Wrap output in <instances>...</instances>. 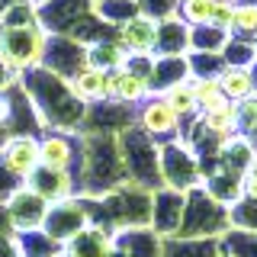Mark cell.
<instances>
[{
	"label": "cell",
	"mask_w": 257,
	"mask_h": 257,
	"mask_svg": "<svg viewBox=\"0 0 257 257\" xmlns=\"http://www.w3.org/2000/svg\"><path fill=\"white\" fill-rule=\"evenodd\" d=\"M26 84H23V90H26L32 109H36L39 122L42 128H68V132H80V125H84V116H87V106L77 100L74 93H71L68 80L52 74V71H45L42 64L39 68L26 71Z\"/></svg>",
	"instance_id": "cell-1"
},
{
	"label": "cell",
	"mask_w": 257,
	"mask_h": 257,
	"mask_svg": "<svg viewBox=\"0 0 257 257\" xmlns=\"http://www.w3.org/2000/svg\"><path fill=\"white\" fill-rule=\"evenodd\" d=\"M122 183H128V174L122 155H119V139L116 135L84 132V161H80V174H77V196L96 199L122 187Z\"/></svg>",
	"instance_id": "cell-2"
},
{
	"label": "cell",
	"mask_w": 257,
	"mask_h": 257,
	"mask_svg": "<svg viewBox=\"0 0 257 257\" xmlns=\"http://www.w3.org/2000/svg\"><path fill=\"white\" fill-rule=\"evenodd\" d=\"M116 139H119V155H122L128 183H139L151 193L164 187V180H161V145L151 135H145L139 125L119 132Z\"/></svg>",
	"instance_id": "cell-3"
},
{
	"label": "cell",
	"mask_w": 257,
	"mask_h": 257,
	"mask_svg": "<svg viewBox=\"0 0 257 257\" xmlns=\"http://www.w3.org/2000/svg\"><path fill=\"white\" fill-rule=\"evenodd\" d=\"M45 39L48 32L39 23H0V61L13 74H26L42 61Z\"/></svg>",
	"instance_id": "cell-4"
},
{
	"label": "cell",
	"mask_w": 257,
	"mask_h": 257,
	"mask_svg": "<svg viewBox=\"0 0 257 257\" xmlns=\"http://www.w3.org/2000/svg\"><path fill=\"white\" fill-rule=\"evenodd\" d=\"M228 228V206L212 199L203 187L187 190V206H183V222L177 238H222Z\"/></svg>",
	"instance_id": "cell-5"
},
{
	"label": "cell",
	"mask_w": 257,
	"mask_h": 257,
	"mask_svg": "<svg viewBox=\"0 0 257 257\" xmlns=\"http://www.w3.org/2000/svg\"><path fill=\"white\" fill-rule=\"evenodd\" d=\"M80 161H84V132H68V128H48L39 135V164L48 171L71 174L77 183Z\"/></svg>",
	"instance_id": "cell-6"
},
{
	"label": "cell",
	"mask_w": 257,
	"mask_h": 257,
	"mask_svg": "<svg viewBox=\"0 0 257 257\" xmlns=\"http://www.w3.org/2000/svg\"><path fill=\"white\" fill-rule=\"evenodd\" d=\"M161 180L164 187L187 193L193 187H203V167H199V158L193 155V148L187 142L174 139L167 145H161Z\"/></svg>",
	"instance_id": "cell-7"
},
{
	"label": "cell",
	"mask_w": 257,
	"mask_h": 257,
	"mask_svg": "<svg viewBox=\"0 0 257 257\" xmlns=\"http://www.w3.org/2000/svg\"><path fill=\"white\" fill-rule=\"evenodd\" d=\"M151 58L128 55L122 68L109 71V100L122 103V106H139V103L148 100L151 96Z\"/></svg>",
	"instance_id": "cell-8"
},
{
	"label": "cell",
	"mask_w": 257,
	"mask_h": 257,
	"mask_svg": "<svg viewBox=\"0 0 257 257\" xmlns=\"http://www.w3.org/2000/svg\"><path fill=\"white\" fill-rule=\"evenodd\" d=\"M87 16H93V0H45L36 10L39 26L48 36H74Z\"/></svg>",
	"instance_id": "cell-9"
},
{
	"label": "cell",
	"mask_w": 257,
	"mask_h": 257,
	"mask_svg": "<svg viewBox=\"0 0 257 257\" xmlns=\"http://www.w3.org/2000/svg\"><path fill=\"white\" fill-rule=\"evenodd\" d=\"M135 125H139L145 135H151L158 145H167V142H174V139L183 135L180 116H177V112L167 106L158 93H151L145 103L135 106Z\"/></svg>",
	"instance_id": "cell-10"
},
{
	"label": "cell",
	"mask_w": 257,
	"mask_h": 257,
	"mask_svg": "<svg viewBox=\"0 0 257 257\" xmlns=\"http://www.w3.org/2000/svg\"><path fill=\"white\" fill-rule=\"evenodd\" d=\"M87 225H90V212H87L84 196H71V199H61V203H52V206H48V215H45V222H42V231L64 247L80 228H87Z\"/></svg>",
	"instance_id": "cell-11"
},
{
	"label": "cell",
	"mask_w": 257,
	"mask_h": 257,
	"mask_svg": "<svg viewBox=\"0 0 257 257\" xmlns=\"http://www.w3.org/2000/svg\"><path fill=\"white\" fill-rule=\"evenodd\" d=\"M39 64H42L45 71H52V74L71 80L80 68L90 64V61H87V45L77 42V39H71V36H48L42 61H39Z\"/></svg>",
	"instance_id": "cell-12"
},
{
	"label": "cell",
	"mask_w": 257,
	"mask_h": 257,
	"mask_svg": "<svg viewBox=\"0 0 257 257\" xmlns=\"http://www.w3.org/2000/svg\"><path fill=\"white\" fill-rule=\"evenodd\" d=\"M48 199H42L36 190H29L26 183H23L16 193H10L7 196V215H10V225H13V231L16 235H23V231H39L42 228V222H45V215H48Z\"/></svg>",
	"instance_id": "cell-13"
},
{
	"label": "cell",
	"mask_w": 257,
	"mask_h": 257,
	"mask_svg": "<svg viewBox=\"0 0 257 257\" xmlns=\"http://www.w3.org/2000/svg\"><path fill=\"white\" fill-rule=\"evenodd\" d=\"M135 125V106H122L116 100H103L87 106L84 125L80 132H90V135H119L125 128Z\"/></svg>",
	"instance_id": "cell-14"
},
{
	"label": "cell",
	"mask_w": 257,
	"mask_h": 257,
	"mask_svg": "<svg viewBox=\"0 0 257 257\" xmlns=\"http://www.w3.org/2000/svg\"><path fill=\"white\" fill-rule=\"evenodd\" d=\"M183 206H187V193L161 187L151 196V231H158L161 238H177L183 222Z\"/></svg>",
	"instance_id": "cell-15"
},
{
	"label": "cell",
	"mask_w": 257,
	"mask_h": 257,
	"mask_svg": "<svg viewBox=\"0 0 257 257\" xmlns=\"http://www.w3.org/2000/svg\"><path fill=\"white\" fill-rule=\"evenodd\" d=\"M0 164L16 180L26 183L39 171V135H10L7 145L0 148Z\"/></svg>",
	"instance_id": "cell-16"
},
{
	"label": "cell",
	"mask_w": 257,
	"mask_h": 257,
	"mask_svg": "<svg viewBox=\"0 0 257 257\" xmlns=\"http://www.w3.org/2000/svg\"><path fill=\"white\" fill-rule=\"evenodd\" d=\"M116 36H119V45H122L125 55H145V58H151L155 45H158V23L151 16L139 13L135 20L122 23Z\"/></svg>",
	"instance_id": "cell-17"
},
{
	"label": "cell",
	"mask_w": 257,
	"mask_h": 257,
	"mask_svg": "<svg viewBox=\"0 0 257 257\" xmlns=\"http://www.w3.org/2000/svg\"><path fill=\"white\" fill-rule=\"evenodd\" d=\"M112 247L122 257H161L164 238L158 231H151V225H145V228H122V231H112Z\"/></svg>",
	"instance_id": "cell-18"
},
{
	"label": "cell",
	"mask_w": 257,
	"mask_h": 257,
	"mask_svg": "<svg viewBox=\"0 0 257 257\" xmlns=\"http://www.w3.org/2000/svg\"><path fill=\"white\" fill-rule=\"evenodd\" d=\"M109 254H112V231L93 222L87 228H80L61 247V257H109Z\"/></svg>",
	"instance_id": "cell-19"
},
{
	"label": "cell",
	"mask_w": 257,
	"mask_h": 257,
	"mask_svg": "<svg viewBox=\"0 0 257 257\" xmlns=\"http://www.w3.org/2000/svg\"><path fill=\"white\" fill-rule=\"evenodd\" d=\"M68 87L84 106L103 103V100H109V71L96 68V64H87V68H80L77 74L68 80Z\"/></svg>",
	"instance_id": "cell-20"
},
{
	"label": "cell",
	"mask_w": 257,
	"mask_h": 257,
	"mask_svg": "<svg viewBox=\"0 0 257 257\" xmlns=\"http://www.w3.org/2000/svg\"><path fill=\"white\" fill-rule=\"evenodd\" d=\"M196 122L203 125L209 135H215L219 142H228V139H235V135H241L238 103H231V100H219L215 106L203 109V112L196 116Z\"/></svg>",
	"instance_id": "cell-21"
},
{
	"label": "cell",
	"mask_w": 257,
	"mask_h": 257,
	"mask_svg": "<svg viewBox=\"0 0 257 257\" xmlns=\"http://www.w3.org/2000/svg\"><path fill=\"white\" fill-rule=\"evenodd\" d=\"M29 190H36L42 199H48V203H61V199H71L77 196V183L71 174H61V171H48V167L39 164V171L26 180Z\"/></svg>",
	"instance_id": "cell-22"
},
{
	"label": "cell",
	"mask_w": 257,
	"mask_h": 257,
	"mask_svg": "<svg viewBox=\"0 0 257 257\" xmlns=\"http://www.w3.org/2000/svg\"><path fill=\"white\" fill-rule=\"evenodd\" d=\"M183 80H190L187 55H155L151 58V93H161Z\"/></svg>",
	"instance_id": "cell-23"
},
{
	"label": "cell",
	"mask_w": 257,
	"mask_h": 257,
	"mask_svg": "<svg viewBox=\"0 0 257 257\" xmlns=\"http://www.w3.org/2000/svg\"><path fill=\"white\" fill-rule=\"evenodd\" d=\"M155 55H190V26L180 16H167L158 23Z\"/></svg>",
	"instance_id": "cell-24"
},
{
	"label": "cell",
	"mask_w": 257,
	"mask_h": 257,
	"mask_svg": "<svg viewBox=\"0 0 257 257\" xmlns=\"http://www.w3.org/2000/svg\"><path fill=\"white\" fill-rule=\"evenodd\" d=\"M161 257H222L219 238H164Z\"/></svg>",
	"instance_id": "cell-25"
},
{
	"label": "cell",
	"mask_w": 257,
	"mask_h": 257,
	"mask_svg": "<svg viewBox=\"0 0 257 257\" xmlns=\"http://www.w3.org/2000/svg\"><path fill=\"white\" fill-rule=\"evenodd\" d=\"M219 80V90L225 100L231 103H241L244 96L254 93V77H251V68H231V64H225L222 74L215 77Z\"/></svg>",
	"instance_id": "cell-26"
},
{
	"label": "cell",
	"mask_w": 257,
	"mask_h": 257,
	"mask_svg": "<svg viewBox=\"0 0 257 257\" xmlns=\"http://www.w3.org/2000/svg\"><path fill=\"white\" fill-rule=\"evenodd\" d=\"M161 100L171 106L177 116H180V122L183 128H187L193 119L199 116V106H196V96H193V87H190V80H183V84H174V87H167V90H161L158 93Z\"/></svg>",
	"instance_id": "cell-27"
},
{
	"label": "cell",
	"mask_w": 257,
	"mask_h": 257,
	"mask_svg": "<svg viewBox=\"0 0 257 257\" xmlns=\"http://www.w3.org/2000/svg\"><path fill=\"white\" fill-rule=\"evenodd\" d=\"M93 13L100 16L106 26L119 29L122 23L135 20V16L142 13V7H139V0H93Z\"/></svg>",
	"instance_id": "cell-28"
},
{
	"label": "cell",
	"mask_w": 257,
	"mask_h": 257,
	"mask_svg": "<svg viewBox=\"0 0 257 257\" xmlns=\"http://www.w3.org/2000/svg\"><path fill=\"white\" fill-rule=\"evenodd\" d=\"M187 61H190V77L193 80H215L225 68L222 52H190Z\"/></svg>",
	"instance_id": "cell-29"
},
{
	"label": "cell",
	"mask_w": 257,
	"mask_h": 257,
	"mask_svg": "<svg viewBox=\"0 0 257 257\" xmlns=\"http://www.w3.org/2000/svg\"><path fill=\"white\" fill-rule=\"evenodd\" d=\"M219 241H222V254L225 257H257V231L228 228Z\"/></svg>",
	"instance_id": "cell-30"
},
{
	"label": "cell",
	"mask_w": 257,
	"mask_h": 257,
	"mask_svg": "<svg viewBox=\"0 0 257 257\" xmlns=\"http://www.w3.org/2000/svg\"><path fill=\"white\" fill-rule=\"evenodd\" d=\"M228 36L254 42V39H257V7H251V4H238V0H235V16H231Z\"/></svg>",
	"instance_id": "cell-31"
},
{
	"label": "cell",
	"mask_w": 257,
	"mask_h": 257,
	"mask_svg": "<svg viewBox=\"0 0 257 257\" xmlns=\"http://www.w3.org/2000/svg\"><path fill=\"white\" fill-rule=\"evenodd\" d=\"M225 42H228V32L209 26V23L190 29V52H222Z\"/></svg>",
	"instance_id": "cell-32"
},
{
	"label": "cell",
	"mask_w": 257,
	"mask_h": 257,
	"mask_svg": "<svg viewBox=\"0 0 257 257\" xmlns=\"http://www.w3.org/2000/svg\"><path fill=\"white\" fill-rule=\"evenodd\" d=\"M222 58H225V64H231V68H251L257 61V45L247 42V39L228 36V42L222 45Z\"/></svg>",
	"instance_id": "cell-33"
},
{
	"label": "cell",
	"mask_w": 257,
	"mask_h": 257,
	"mask_svg": "<svg viewBox=\"0 0 257 257\" xmlns=\"http://www.w3.org/2000/svg\"><path fill=\"white\" fill-rule=\"evenodd\" d=\"M228 225L241 231H257V199L241 196L228 206Z\"/></svg>",
	"instance_id": "cell-34"
},
{
	"label": "cell",
	"mask_w": 257,
	"mask_h": 257,
	"mask_svg": "<svg viewBox=\"0 0 257 257\" xmlns=\"http://www.w3.org/2000/svg\"><path fill=\"white\" fill-rule=\"evenodd\" d=\"M212 7H215V0H180L177 16H180L190 29L193 26H206L209 16H212Z\"/></svg>",
	"instance_id": "cell-35"
},
{
	"label": "cell",
	"mask_w": 257,
	"mask_h": 257,
	"mask_svg": "<svg viewBox=\"0 0 257 257\" xmlns=\"http://www.w3.org/2000/svg\"><path fill=\"white\" fill-rule=\"evenodd\" d=\"M190 87H193V96H196L199 112L209 109V106H215L219 100H225L222 90H219V80H193L190 77Z\"/></svg>",
	"instance_id": "cell-36"
},
{
	"label": "cell",
	"mask_w": 257,
	"mask_h": 257,
	"mask_svg": "<svg viewBox=\"0 0 257 257\" xmlns=\"http://www.w3.org/2000/svg\"><path fill=\"white\" fill-rule=\"evenodd\" d=\"M238 122H241V135L254 142V135H257V93L244 96L238 103Z\"/></svg>",
	"instance_id": "cell-37"
},
{
	"label": "cell",
	"mask_w": 257,
	"mask_h": 257,
	"mask_svg": "<svg viewBox=\"0 0 257 257\" xmlns=\"http://www.w3.org/2000/svg\"><path fill=\"white\" fill-rule=\"evenodd\" d=\"M142 13L151 16L155 23L167 20V16H177V7H180V0H139Z\"/></svg>",
	"instance_id": "cell-38"
},
{
	"label": "cell",
	"mask_w": 257,
	"mask_h": 257,
	"mask_svg": "<svg viewBox=\"0 0 257 257\" xmlns=\"http://www.w3.org/2000/svg\"><path fill=\"white\" fill-rule=\"evenodd\" d=\"M231 16H235V0H215L212 16H209V26H215V29H225V32H228Z\"/></svg>",
	"instance_id": "cell-39"
},
{
	"label": "cell",
	"mask_w": 257,
	"mask_h": 257,
	"mask_svg": "<svg viewBox=\"0 0 257 257\" xmlns=\"http://www.w3.org/2000/svg\"><path fill=\"white\" fill-rule=\"evenodd\" d=\"M241 196L257 199V148H254V155L244 167V177H241Z\"/></svg>",
	"instance_id": "cell-40"
},
{
	"label": "cell",
	"mask_w": 257,
	"mask_h": 257,
	"mask_svg": "<svg viewBox=\"0 0 257 257\" xmlns=\"http://www.w3.org/2000/svg\"><path fill=\"white\" fill-rule=\"evenodd\" d=\"M16 77H20V74H13V71L0 61V93H7L10 87H16Z\"/></svg>",
	"instance_id": "cell-41"
},
{
	"label": "cell",
	"mask_w": 257,
	"mask_h": 257,
	"mask_svg": "<svg viewBox=\"0 0 257 257\" xmlns=\"http://www.w3.org/2000/svg\"><path fill=\"white\" fill-rule=\"evenodd\" d=\"M251 77H254V93H257V61L251 64Z\"/></svg>",
	"instance_id": "cell-42"
},
{
	"label": "cell",
	"mask_w": 257,
	"mask_h": 257,
	"mask_svg": "<svg viewBox=\"0 0 257 257\" xmlns=\"http://www.w3.org/2000/svg\"><path fill=\"white\" fill-rule=\"evenodd\" d=\"M29 4H32V7H36V10H39V7H42V4H45V0H29Z\"/></svg>",
	"instance_id": "cell-43"
},
{
	"label": "cell",
	"mask_w": 257,
	"mask_h": 257,
	"mask_svg": "<svg viewBox=\"0 0 257 257\" xmlns=\"http://www.w3.org/2000/svg\"><path fill=\"white\" fill-rule=\"evenodd\" d=\"M238 4H251V7H257V0H238Z\"/></svg>",
	"instance_id": "cell-44"
},
{
	"label": "cell",
	"mask_w": 257,
	"mask_h": 257,
	"mask_svg": "<svg viewBox=\"0 0 257 257\" xmlns=\"http://www.w3.org/2000/svg\"><path fill=\"white\" fill-rule=\"evenodd\" d=\"M254 148H257V135H254Z\"/></svg>",
	"instance_id": "cell-45"
},
{
	"label": "cell",
	"mask_w": 257,
	"mask_h": 257,
	"mask_svg": "<svg viewBox=\"0 0 257 257\" xmlns=\"http://www.w3.org/2000/svg\"><path fill=\"white\" fill-rule=\"evenodd\" d=\"M254 45H257V39H254Z\"/></svg>",
	"instance_id": "cell-46"
},
{
	"label": "cell",
	"mask_w": 257,
	"mask_h": 257,
	"mask_svg": "<svg viewBox=\"0 0 257 257\" xmlns=\"http://www.w3.org/2000/svg\"><path fill=\"white\" fill-rule=\"evenodd\" d=\"M58 257H61V254H58Z\"/></svg>",
	"instance_id": "cell-47"
},
{
	"label": "cell",
	"mask_w": 257,
	"mask_h": 257,
	"mask_svg": "<svg viewBox=\"0 0 257 257\" xmlns=\"http://www.w3.org/2000/svg\"><path fill=\"white\" fill-rule=\"evenodd\" d=\"M222 257H225V254H222Z\"/></svg>",
	"instance_id": "cell-48"
}]
</instances>
